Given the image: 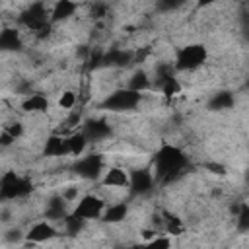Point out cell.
I'll list each match as a JSON object with an SVG mask.
<instances>
[{"label":"cell","mask_w":249,"mask_h":249,"mask_svg":"<svg viewBox=\"0 0 249 249\" xmlns=\"http://www.w3.org/2000/svg\"><path fill=\"white\" fill-rule=\"evenodd\" d=\"M185 165H187V156L177 146L163 144L154 156V171L152 173H154V179L158 177L160 181L169 183L177 175L183 173Z\"/></svg>","instance_id":"obj_1"},{"label":"cell","mask_w":249,"mask_h":249,"mask_svg":"<svg viewBox=\"0 0 249 249\" xmlns=\"http://www.w3.org/2000/svg\"><path fill=\"white\" fill-rule=\"evenodd\" d=\"M31 183L18 175L16 171H6L0 177V198L4 200H16V198H23L31 193Z\"/></svg>","instance_id":"obj_2"},{"label":"cell","mask_w":249,"mask_h":249,"mask_svg":"<svg viewBox=\"0 0 249 249\" xmlns=\"http://www.w3.org/2000/svg\"><path fill=\"white\" fill-rule=\"evenodd\" d=\"M206 58H208V51L204 45H187V47H181L177 51L175 68L193 72V70L200 68L206 62Z\"/></svg>","instance_id":"obj_3"},{"label":"cell","mask_w":249,"mask_h":249,"mask_svg":"<svg viewBox=\"0 0 249 249\" xmlns=\"http://www.w3.org/2000/svg\"><path fill=\"white\" fill-rule=\"evenodd\" d=\"M105 206H107V202H105L103 198H99V196H95V195H86V196H82V198L78 200V204L74 206L72 216L78 218V220H84V222H88V220H97V218H101Z\"/></svg>","instance_id":"obj_4"},{"label":"cell","mask_w":249,"mask_h":249,"mask_svg":"<svg viewBox=\"0 0 249 249\" xmlns=\"http://www.w3.org/2000/svg\"><path fill=\"white\" fill-rule=\"evenodd\" d=\"M49 16H51V8L47 4H31L27 6L25 12H21L19 21L29 31H41L49 25Z\"/></svg>","instance_id":"obj_5"},{"label":"cell","mask_w":249,"mask_h":249,"mask_svg":"<svg viewBox=\"0 0 249 249\" xmlns=\"http://www.w3.org/2000/svg\"><path fill=\"white\" fill-rule=\"evenodd\" d=\"M140 101H142V93H136L124 88L107 95V99L103 101V107L109 111H130V109H136Z\"/></svg>","instance_id":"obj_6"},{"label":"cell","mask_w":249,"mask_h":249,"mask_svg":"<svg viewBox=\"0 0 249 249\" xmlns=\"http://www.w3.org/2000/svg\"><path fill=\"white\" fill-rule=\"evenodd\" d=\"M103 165H105L103 156L91 152L89 156H84L82 160L76 161L74 171H76L80 177H84V179H99V177L103 175Z\"/></svg>","instance_id":"obj_7"},{"label":"cell","mask_w":249,"mask_h":249,"mask_svg":"<svg viewBox=\"0 0 249 249\" xmlns=\"http://www.w3.org/2000/svg\"><path fill=\"white\" fill-rule=\"evenodd\" d=\"M154 187V173L150 169H144V167H138L134 171H130V177H128V189L132 195H146L150 193Z\"/></svg>","instance_id":"obj_8"},{"label":"cell","mask_w":249,"mask_h":249,"mask_svg":"<svg viewBox=\"0 0 249 249\" xmlns=\"http://www.w3.org/2000/svg\"><path fill=\"white\" fill-rule=\"evenodd\" d=\"M53 237H56V228L51 222H47V220L35 222L25 231V239L29 243H45V241H51Z\"/></svg>","instance_id":"obj_9"},{"label":"cell","mask_w":249,"mask_h":249,"mask_svg":"<svg viewBox=\"0 0 249 249\" xmlns=\"http://www.w3.org/2000/svg\"><path fill=\"white\" fill-rule=\"evenodd\" d=\"M128 177L130 173L124 167H109L101 175V183L107 189H128Z\"/></svg>","instance_id":"obj_10"},{"label":"cell","mask_w":249,"mask_h":249,"mask_svg":"<svg viewBox=\"0 0 249 249\" xmlns=\"http://www.w3.org/2000/svg\"><path fill=\"white\" fill-rule=\"evenodd\" d=\"M84 136L88 140H93V142H99V140H105L107 136H111V124L107 121H101V119H93V121H88L84 124Z\"/></svg>","instance_id":"obj_11"},{"label":"cell","mask_w":249,"mask_h":249,"mask_svg":"<svg viewBox=\"0 0 249 249\" xmlns=\"http://www.w3.org/2000/svg\"><path fill=\"white\" fill-rule=\"evenodd\" d=\"M134 54L130 51H124V49H111L109 53H103V58H101V64L103 66H109V68H124L132 62Z\"/></svg>","instance_id":"obj_12"},{"label":"cell","mask_w":249,"mask_h":249,"mask_svg":"<svg viewBox=\"0 0 249 249\" xmlns=\"http://www.w3.org/2000/svg\"><path fill=\"white\" fill-rule=\"evenodd\" d=\"M21 35L16 27H6L0 31V51L2 53H12L21 49Z\"/></svg>","instance_id":"obj_13"},{"label":"cell","mask_w":249,"mask_h":249,"mask_svg":"<svg viewBox=\"0 0 249 249\" xmlns=\"http://www.w3.org/2000/svg\"><path fill=\"white\" fill-rule=\"evenodd\" d=\"M128 216V204L126 202H113L109 206H105L101 220L107 224H119Z\"/></svg>","instance_id":"obj_14"},{"label":"cell","mask_w":249,"mask_h":249,"mask_svg":"<svg viewBox=\"0 0 249 249\" xmlns=\"http://www.w3.org/2000/svg\"><path fill=\"white\" fill-rule=\"evenodd\" d=\"M78 10V4L76 2H70V0H60L56 4L51 6V19L53 21H66L68 18H72Z\"/></svg>","instance_id":"obj_15"},{"label":"cell","mask_w":249,"mask_h":249,"mask_svg":"<svg viewBox=\"0 0 249 249\" xmlns=\"http://www.w3.org/2000/svg\"><path fill=\"white\" fill-rule=\"evenodd\" d=\"M21 109L25 113H45L49 111V99L41 93H29V97L21 103Z\"/></svg>","instance_id":"obj_16"},{"label":"cell","mask_w":249,"mask_h":249,"mask_svg":"<svg viewBox=\"0 0 249 249\" xmlns=\"http://www.w3.org/2000/svg\"><path fill=\"white\" fill-rule=\"evenodd\" d=\"M43 154L47 158H60V156H66V140L62 136H49L47 142H45V148H43Z\"/></svg>","instance_id":"obj_17"},{"label":"cell","mask_w":249,"mask_h":249,"mask_svg":"<svg viewBox=\"0 0 249 249\" xmlns=\"http://www.w3.org/2000/svg\"><path fill=\"white\" fill-rule=\"evenodd\" d=\"M66 140V154H72V156H82V152L86 150L88 146V138L84 136V132H72L70 136L64 138Z\"/></svg>","instance_id":"obj_18"},{"label":"cell","mask_w":249,"mask_h":249,"mask_svg":"<svg viewBox=\"0 0 249 249\" xmlns=\"http://www.w3.org/2000/svg\"><path fill=\"white\" fill-rule=\"evenodd\" d=\"M233 95L230 93V91H218V93H214L212 97H210V101H208V109H212V111H224V109H231L233 107Z\"/></svg>","instance_id":"obj_19"},{"label":"cell","mask_w":249,"mask_h":249,"mask_svg":"<svg viewBox=\"0 0 249 249\" xmlns=\"http://www.w3.org/2000/svg\"><path fill=\"white\" fill-rule=\"evenodd\" d=\"M148 88H150V76H148L144 70H136V72H132V76L128 78L126 89L136 91V93H142V91L148 89Z\"/></svg>","instance_id":"obj_20"},{"label":"cell","mask_w":249,"mask_h":249,"mask_svg":"<svg viewBox=\"0 0 249 249\" xmlns=\"http://www.w3.org/2000/svg\"><path fill=\"white\" fill-rule=\"evenodd\" d=\"M160 89H161V93H163L165 97H171V95H177V93L181 91V84L177 82V78L169 76L167 80H163V82L160 84Z\"/></svg>","instance_id":"obj_21"},{"label":"cell","mask_w":249,"mask_h":249,"mask_svg":"<svg viewBox=\"0 0 249 249\" xmlns=\"http://www.w3.org/2000/svg\"><path fill=\"white\" fill-rule=\"evenodd\" d=\"M233 218H235V224H237V230L239 231H247L249 230V206L245 202H241L239 212Z\"/></svg>","instance_id":"obj_22"},{"label":"cell","mask_w":249,"mask_h":249,"mask_svg":"<svg viewBox=\"0 0 249 249\" xmlns=\"http://www.w3.org/2000/svg\"><path fill=\"white\" fill-rule=\"evenodd\" d=\"M140 249H171V241L167 235H156L154 239L146 241Z\"/></svg>","instance_id":"obj_23"},{"label":"cell","mask_w":249,"mask_h":249,"mask_svg":"<svg viewBox=\"0 0 249 249\" xmlns=\"http://www.w3.org/2000/svg\"><path fill=\"white\" fill-rule=\"evenodd\" d=\"M165 230H167L169 235H179V233H183V222L177 216L167 214V218H165Z\"/></svg>","instance_id":"obj_24"},{"label":"cell","mask_w":249,"mask_h":249,"mask_svg":"<svg viewBox=\"0 0 249 249\" xmlns=\"http://www.w3.org/2000/svg\"><path fill=\"white\" fill-rule=\"evenodd\" d=\"M74 105H76V93L70 89L62 91V95L58 97V107L64 111H70V109H74Z\"/></svg>","instance_id":"obj_25"},{"label":"cell","mask_w":249,"mask_h":249,"mask_svg":"<svg viewBox=\"0 0 249 249\" xmlns=\"http://www.w3.org/2000/svg\"><path fill=\"white\" fill-rule=\"evenodd\" d=\"M21 239H25V233L21 228H10L6 233H4V241L6 243H19Z\"/></svg>","instance_id":"obj_26"},{"label":"cell","mask_w":249,"mask_h":249,"mask_svg":"<svg viewBox=\"0 0 249 249\" xmlns=\"http://www.w3.org/2000/svg\"><path fill=\"white\" fill-rule=\"evenodd\" d=\"M4 132H6L12 140H18V138L23 134V124H21V123H18V121H16V123H10V124L6 126V130H4Z\"/></svg>","instance_id":"obj_27"},{"label":"cell","mask_w":249,"mask_h":249,"mask_svg":"<svg viewBox=\"0 0 249 249\" xmlns=\"http://www.w3.org/2000/svg\"><path fill=\"white\" fill-rule=\"evenodd\" d=\"M60 196H62L64 202H74V200H78V187H76V185L66 187V189L60 193Z\"/></svg>","instance_id":"obj_28"},{"label":"cell","mask_w":249,"mask_h":249,"mask_svg":"<svg viewBox=\"0 0 249 249\" xmlns=\"http://www.w3.org/2000/svg\"><path fill=\"white\" fill-rule=\"evenodd\" d=\"M204 167L210 171V173H214V175H226V165L224 163H218V161H208V163H204Z\"/></svg>","instance_id":"obj_29"},{"label":"cell","mask_w":249,"mask_h":249,"mask_svg":"<svg viewBox=\"0 0 249 249\" xmlns=\"http://www.w3.org/2000/svg\"><path fill=\"white\" fill-rule=\"evenodd\" d=\"M89 16H91L93 19H99V18L107 16V6H105V4H93V6L89 8Z\"/></svg>","instance_id":"obj_30"},{"label":"cell","mask_w":249,"mask_h":249,"mask_svg":"<svg viewBox=\"0 0 249 249\" xmlns=\"http://www.w3.org/2000/svg\"><path fill=\"white\" fill-rule=\"evenodd\" d=\"M0 148H2V140H0Z\"/></svg>","instance_id":"obj_31"}]
</instances>
